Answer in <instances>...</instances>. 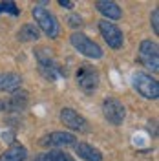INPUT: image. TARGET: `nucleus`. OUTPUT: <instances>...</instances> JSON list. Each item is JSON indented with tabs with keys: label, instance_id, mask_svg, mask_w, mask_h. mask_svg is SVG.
<instances>
[{
	"label": "nucleus",
	"instance_id": "nucleus-7",
	"mask_svg": "<svg viewBox=\"0 0 159 161\" xmlns=\"http://www.w3.org/2000/svg\"><path fill=\"white\" fill-rule=\"evenodd\" d=\"M139 62L150 70H159V48L152 40H143L139 46Z\"/></svg>",
	"mask_w": 159,
	"mask_h": 161
},
{
	"label": "nucleus",
	"instance_id": "nucleus-19",
	"mask_svg": "<svg viewBox=\"0 0 159 161\" xmlns=\"http://www.w3.org/2000/svg\"><path fill=\"white\" fill-rule=\"evenodd\" d=\"M152 28L156 33H159V9H154L152 13Z\"/></svg>",
	"mask_w": 159,
	"mask_h": 161
},
{
	"label": "nucleus",
	"instance_id": "nucleus-20",
	"mask_svg": "<svg viewBox=\"0 0 159 161\" xmlns=\"http://www.w3.org/2000/svg\"><path fill=\"white\" fill-rule=\"evenodd\" d=\"M68 24L73 26V28H75V26H80V24H82V19H80L79 15H70V17H68Z\"/></svg>",
	"mask_w": 159,
	"mask_h": 161
},
{
	"label": "nucleus",
	"instance_id": "nucleus-22",
	"mask_svg": "<svg viewBox=\"0 0 159 161\" xmlns=\"http://www.w3.org/2000/svg\"><path fill=\"white\" fill-rule=\"evenodd\" d=\"M4 110V103H2V101H0V112Z\"/></svg>",
	"mask_w": 159,
	"mask_h": 161
},
{
	"label": "nucleus",
	"instance_id": "nucleus-6",
	"mask_svg": "<svg viewBox=\"0 0 159 161\" xmlns=\"http://www.w3.org/2000/svg\"><path fill=\"white\" fill-rule=\"evenodd\" d=\"M102 114H104V117H106L108 123L119 126V125H123V121L126 117V108H124V104L119 99L108 97L102 103Z\"/></svg>",
	"mask_w": 159,
	"mask_h": 161
},
{
	"label": "nucleus",
	"instance_id": "nucleus-10",
	"mask_svg": "<svg viewBox=\"0 0 159 161\" xmlns=\"http://www.w3.org/2000/svg\"><path fill=\"white\" fill-rule=\"evenodd\" d=\"M75 143H77V139L70 132H51L40 139L42 147H71Z\"/></svg>",
	"mask_w": 159,
	"mask_h": 161
},
{
	"label": "nucleus",
	"instance_id": "nucleus-9",
	"mask_svg": "<svg viewBox=\"0 0 159 161\" xmlns=\"http://www.w3.org/2000/svg\"><path fill=\"white\" fill-rule=\"evenodd\" d=\"M60 121H62V125H66L68 128L75 132H80V134L90 132V123L73 108H62L60 110Z\"/></svg>",
	"mask_w": 159,
	"mask_h": 161
},
{
	"label": "nucleus",
	"instance_id": "nucleus-8",
	"mask_svg": "<svg viewBox=\"0 0 159 161\" xmlns=\"http://www.w3.org/2000/svg\"><path fill=\"white\" fill-rule=\"evenodd\" d=\"M99 31L102 35V39L106 40L110 48L113 50H119L123 48V42H124V37H123V31L113 24V22H108V20H101L99 22Z\"/></svg>",
	"mask_w": 159,
	"mask_h": 161
},
{
	"label": "nucleus",
	"instance_id": "nucleus-3",
	"mask_svg": "<svg viewBox=\"0 0 159 161\" xmlns=\"http://www.w3.org/2000/svg\"><path fill=\"white\" fill-rule=\"evenodd\" d=\"M73 48L82 53L84 57H90V59H101L102 57V50L97 42H93L91 39H88L84 33H73L70 37Z\"/></svg>",
	"mask_w": 159,
	"mask_h": 161
},
{
	"label": "nucleus",
	"instance_id": "nucleus-5",
	"mask_svg": "<svg viewBox=\"0 0 159 161\" xmlns=\"http://www.w3.org/2000/svg\"><path fill=\"white\" fill-rule=\"evenodd\" d=\"M134 86L145 99H157L159 97V84L148 73H137L134 75Z\"/></svg>",
	"mask_w": 159,
	"mask_h": 161
},
{
	"label": "nucleus",
	"instance_id": "nucleus-21",
	"mask_svg": "<svg viewBox=\"0 0 159 161\" xmlns=\"http://www.w3.org/2000/svg\"><path fill=\"white\" fill-rule=\"evenodd\" d=\"M59 4L62 6V8H68V9L73 8V2H70V0H59Z\"/></svg>",
	"mask_w": 159,
	"mask_h": 161
},
{
	"label": "nucleus",
	"instance_id": "nucleus-14",
	"mask_svg": "<svg viewBox=\"0 0 159 161\" xmlns=\"http://www.w3.org/2000/svg\"><path fill=\"white\" fill-rule=\"evenodd\" d=\"M75 152L79 154V158H82L84 161H102V154L101 150L93 148L88 143H75Z\"/></svg>",
	"mask_w": 159,
	"mask_h": 161
},
{
	"label": "nucleus",
	"instance_id": "nucleus-4",
	"mask_svg": "<svg viewBox=\"0 0 159 161\" xmlns=\"http://www.w3.org/2000/svg\"><path fill=\"white\" fill-rule=\"evenodd\" d=\"M77 84L84 93H93L99 86V73L90 64H80L77 70Z\"/></svg>",
	"mask_w": 159,
	"mask_h": 161
},
{
	"label": "nucleus",
	"instance_id": "nucleus-17",
	"mask_svg": "<svg viewBox=\"0 0 159 161\" xmlns=\"http://www.w3.org/2000/svg\"><path fill=\"white\" fill-rule=\"evenodd\" d=\"M35 161H75L71 158L70 154H64L60 150H55V152H48V154H42L39 159Z\"/></svg>",
	"mask_w": 159,
	"mask_h": 161
},
{
	"label": "nucleus",
	"instance_id": "nucleus-11",
	"mask_svg": "<svg viewBox=\"0 0 159 161\" xmlns=\"http://www.w3.org/2000/svg\"><path fill=\"white\" fill-rule=\"evenodd\" d=\"M28 104H30V93L24 90H17L13 92V95H9V99L8 103L4 104V108L8 112H15V114H19V112H24L28 108Z\"/></svg>",
	"mask_w": 159,
	"mask_h": 161
},
{
	"label": "nucleus",
	"instance_id": "nucleus-13",
	"mask_svg": "<svg viewBox=\"0 0 159 161\" xmlns=\"http://www.w3.org/2000/svg\"><path fill=\"white\" fill-rule=\"evenodd\" d=\"M22 84V77L19 73H0V92H17Z\"/></svg>",
	"mask_w": 159,
	"mask_h": 161
},
{
	"label": "nucleus",
	"instance_id": "nucleus-2",
	"mask_svg": "<svg viewBox=\"0 0 159 161\" xmlns=\"http://www.w3.org/2000/svg\"><path fill=\"white\" fill-rule=\"evenodd\" d=\"M33 17H35V22L39 24V28L50 39H57L60 33V26L57 22V17L50 13V9H46L44 6H35L33 8Z\"/></svg>",
	"mask_w": 159,
	"mask_h": 161
},
{
	"label": "nucleus",
	"instance_id": "nucleus-16",
	"mask_svg": "<svg viewBox=\"0 0 159 161\" xmlns=\"http://www.w3.org/2000/svg\"><path fill=\"white\" fill-rule=\"evenodd\" d=\"M40 31L35 24H24L19 31V39L22 42H33V40H39Z\"/></svg>",
	"mask_w": 159,
	"mask_h": 161
},
{
	"label": "nucleus",
	"instance_id": "nucleus-15",
	"mask_svg": "<svg viewBox=\"0 0 159 161\" xmlns=\"http://www.w3.org/2000/svg\"><path fill=\"white\" fill-rule=\"evenodd\" d=\"M26 156H28L26 147H22V145H13V147H9L8 150L0 156V161H24Z\"/></svg>",
	"mask_w": 159,
	"mask_h": 161
},
{
	"label": "nucleus",
	"instance_id": "nucleus-18",
	"mask_svg": "<svg viewBox=\"0 0 159 161\" xmlns=\"http://www.w3.org/2000/svg\"><path fill=\"white\" fill-rule=\"evenodd\" d=\"M0 13H11V15H19V8L15 2H0Z\"/></svg>",
	"mask_w": 159,
	"mask_h": 161
},
{
	"label": "nucleus",
	"instance_id": "nucleus-12",
	"mask_svg": "<svg viewBox=\"0 0 159 161\" xmlns=\"http://www.w3.org/2000/svg\"><path fill=\"white\" fill-rule=\"evenodd\" d=\"M95 8L99 9V13H102L106 20H119L123 17V11L121 8L115 4V2H110V0H99L97 4H95Z\"/></svg>",
	"mask_w": 159,
	"mask_h": 161
},
{
	"label": "nucleus",
	"instance_id": "nucleus-1",
	"mask_svg": "<svg viewBox=\"0 0 159 161\" xmlns=\"http://www.w3.org/2000/svg\"><path fill=\"white\" fill-rule=\"evenodd\" d=\"M35 57L39 60V70L48 80H55L66 75V70L60 66V62L55 59V55L48 48H39L35 51Z\"/></svg>",
	"mask_w": 159,
	"mask_h": 161
}]
</instances>
